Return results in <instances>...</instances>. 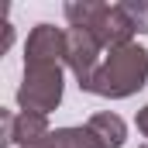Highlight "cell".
Here are the masks:
<instances>
[{"label":"cell","mask_w":148,"mask_h":148,"mask_svg":"<svg viewBox=\"0 0 148 148\" xmlns=\"http://www.w3.org/2000/svg\"><path fill=\"white\" fill-rule=\"evenodd\" d=\"M62 14H66L69 28L90 31L107 52L131 45V38L138 31L134 21L127 17V10H124L121 3L110 7V3H100V0H69V3L62 7Z\"/></svg>","instance_id":"6da1fadb"},{"label":"cell","mask_w":148,"mask_h":148,"mask_svg":"<svg viewBox=\"0 0 148 148\" xmlns=\"http://www.w3.org/2000/svg\"><path fill=\"white\" fill-rule=\"evenodd\" d=\"M0 121H3L0 148H7V145L35 148V145H41L45 138H52V131H48V117H45V114H31V110L10 114V110H0Z\"/></svg>","instance_id":"5b68a950"},{"label":"cell","mask_w":148,"mask_h":148,"mask_svg":"<svg viewBox=\"0 0 148 148\" xmlns=\"http://www.w3.org/2000/svg\"><path fill=\"white\" fill-rule=\"evenodd\" d=\"M138 131H141V134L148 138V103L141 107V110H138Z\"/></svg>","instance_id":"30bf717a"},{"label":"cell","mask_w":148,"mask_h":148,"mask_svg":"<svg viewBox=\"0 0 148 148\" xmlns=\"http://www.w3.org/2000/svg\"><path fill=\"white\" fill-rule=\"evenodd\" d=\"M62 66H24V79L17 86V107L31 114H48L62 103Z\"/></svg>","instance_id":"3957f363"},{"label":"cell","mask_w":148,"mask_h":148,"mask_svg":"<svg viewBox=\"0 0 148 148\" xmlns=\"http://www.w3.org/2000/svg\"><path fill=\"white\" fill-rule=\"evenodd\" d=\"M86 127L100 138V145H103V148H121L124 141H127V124H124L117 114H110V110L93 114V117L86 121Z\"/></svg>","instance_id":"52a82bcc"},{"label":"cell","mask_w":148,"mask_h":148,"mask_svg":"<svg viewBox=\"0 0 148 148\" xmlns=\"http://www.w3.org/2000/svg\"><path fill=\"white\" fill-rule=\"evenodd\" d=\"M35 148H55V145H52V138H45V141H41V145H35Z\"/></svg>","instance_id":"8fae6325"},{"label":"cell","mask_w":148,"mask_h":148,"mask_svg":"<svg viewBox=\"0 0 148 148\" xmlns=\"http://www.w3.org/2000/svg\"><path fill=\"white\" fill-rule=\"evenodd\" d=\"M121 7L127 10V17L134 21V28L141 35H148V0H124Z\"/></svg>","instance_id":"9c48e42d"},{"label":"cell","mask_w":148,"mask_h":148,"mask_svg":"<svg viewBox=\"0 0 148 148\" xmlns=\"http://www.w3.org/2000/svg\"><path fill=\"white\" fill-rule=\"evenodd\" d=\"M145 83H148V48L131 41L124 48L107 52V59L100 62L86 93H97L107 100H124V97L138 93Z\"/></svg>","instance_id":"7a4b0ae2"},{"label":"cell","mask_w":148,"mask_h":148,"mask_svg":"<svg viewBox=\"0 0 148 148\" xmlns=\"http://www.w3.org/2000/svg\"><path fill=\"white\" fill-rule=\"evenodd\" d=\"M100 52H103V45L90 35V31H83V28H66V66L73 69L79 90H90L93 76L100 69V62H103Z\"/></svg>","instance_id":"277c9868"},{"label":"cell","mask_w":148,"mask_h":148,"mask_svg":"<svg viewBox=\"0 0 148 148\" xmlns=\"http://www.w3.org/2000/svg\"><path fill=\"white\" fill-rule=\"evenodd\" d=\"M66 62V31L55 24H35L24 45V66H62Z\"/></svg>","instance_id":"8992f818"},{"label":"cell","mask_w":148,"mask_h":148,"mask_svg":"<svg viewBox=\"0 0 148 148\" xmlns=\"http://www.w3.org/2000/svg\"><path fill=\"white\" fill-rule=\"evenodd\" d=\"M52 145L55 148H103L100 138L83 124V127H59L52 131Z\"/></svg>","instance_id":"ba28073f"}]
</instances>
